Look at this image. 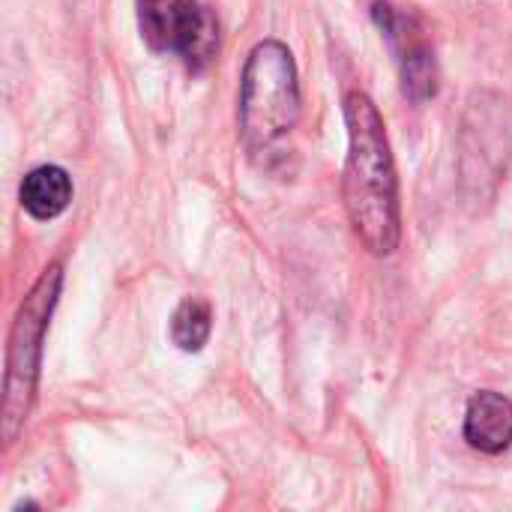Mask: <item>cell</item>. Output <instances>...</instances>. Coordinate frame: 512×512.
Listing matches in <instances>:
<instances>
[{"label": "cell", "mask_w": 512, "mask_h": 512, "mask_svg": "<svg viewBox=\"0 0 512 512\" xmlns=\"http://www.w3.org/2000/svg\"><path fill=\"white\" fill-rule=\"evenodd\" d=\"M210 330H213V309L201 297H186L171 315V342L186 354H198L207 345Z\"/></svg>", "instance_id": "ba28073f"}, {"label": "cell", "mask_w": 512, "mask_h": 512, "mask_svg": "<svg viewBox=\"0 0 512 512\" xmlns=\"http://www.w3.org/2000/svg\"><path fill=\"white\" fill-rule=\"evenodd\" d=\"M372 21L378 24V30L387 36L393 54H396V66L402 75V90L411 102H426L438 93V60H435V48L426 36V27L420 24L417 15L387 3V0H375L372 3Z\"/></svg>", "instance_id": "5b68a950"}, {"label": "cell", "mask_w": 512, "mask_h": 512, "mask_svg": "<svg viewBox=\"0 0 512 512\" xmlns=\"http://www.w3.org/2000/svg\"><path fill=\"white\" fill-rule=\"evenodd\" d=\"M348 126V159L342 171V201L360 243L384 258L399 249L402 210L396 162L378 105L363 93L351 90L342 102Z\"/></svg>", "instance_id": "6da1fadb"}, {"label": "cell", "mask_w": 512, "mask_h": 512, "mask_svg": "<svg viewBox=\"0 0 512 512\" xmlns=\"http://www.w3.org/2000/svg\"><path fill=\"white\" fill-rule=\"evenodd\" d=\"M18 198H21V207L33 219L48 222V219H57L69 207L72 180L60 165H39L21 180Z\"/></svg>", "instance_id": "52a82bcc"}, {"label": "cell", "mask_w": 512, "mask_h": 512, "mask_svg": "<svg viewBox=\"0 0 512 512\" xmlns=\"http://www.w3.org/2000/svg\"><path fill=\"white\" fill-rule=\"evenodd\" d=\"M240 135L252 153L276 147L300 120V78L288 45L279 39L258 42L240 78Z\"/></svg>", "instance_id": "7a4b0ae2"}, {"label": "cell", "mask_w": 512, "mask_h": 512, "mask_svg": "<svg viewBox=\"0 0 512 512\" xmlns=\"http://www.w3.org/2000/svg\"><path fill=\"white\" fill-rule=\"evenodd\" d=\"M138 27L153 51L174 54L189 72L216 60L219 24L198 0H138Z\"/></svg>", "instance_id": "277c9868"}, {"label": "cell", "mask_w": 512, "mask_h": 512, "mask_svg": "<svg viewBox=\"0 0 512 512\" xmlns=\"http://www.w3.org/2000/svg\"><path fill=\"white\" fill-rule=\"evenodd\" d=\"M63 288V264H48L27 297L21 300L12 330H9V345H6V372H3V408H0V426H3V441L15 444L33 399H36V384H39V366H42V342L48 333V321L54 315L57 297Z\"/></svg>", "instance_id": "3957f363"}, {"label": "cell", "mask_w": 512, "mask_h": 512, "mask_svg": "<svg viewBox=\"0 0 512 512\" xmlns=\"http://www.w3.org/2000/svg\"><path fill=\"white\" fill-rule=\"evenodd\" d=\"M465 441L489 456L512 447V402L495 390H480L471 396L465 411Z\"/></svg>", "instance_id": "8992f818"}]
</instances>
